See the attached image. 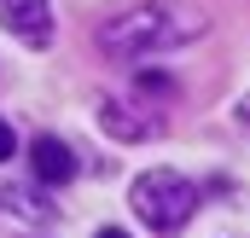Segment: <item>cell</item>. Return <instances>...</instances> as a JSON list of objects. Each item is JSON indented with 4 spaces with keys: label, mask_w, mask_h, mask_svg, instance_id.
Segmentation results:
<instances>
[{
    "label": "cell",
    "mask_w": 250,
    "mask_h": 238,
    "mask_svg": "<svg viewBox=\"0 0 250 238\" xmlns=\"http://www.w3.org/2000/svg\"><path fill=\"white\" fill-rule=\"evenodd\" d=\"M198 35H204V18L187 6H163V0H134V6H117L99 18V53L123 64L169 53V47L198 41Z\"/></svg>",
    "instance_id": "1"
},
{
    "label": "cell",
    "mask_w": 250,
    "mask_h": 238,
    "mask_svg": "<svg viewBox=\"0 0 250 238\" xmlns=\"http://www.w3.org/2000/svg\"><path fill=\"white\" fill-rule=\"evenodd\" d=\"M128 203H134V215L151 233H181L192 215H198V186L187 175H175V169H151V175L134 180Z\"/></svg>",
    "instance_id": "2"
},
{
    "label": "cell",
    "mask_w": 250,
    "mask_h": 238,
    "mask_svg": "<svg viewBox=\"0 0 250 238\" xmlns=\"http://www.w3.org/2000/svg\"><path fill=\"white\" fill-rule=\"evenodd\" d=\"M99 128H105L111 139H151V134H163V111L111 93V99H99Z\"/></svg>",
    "instance_id": "3"
},
{
    "label": "cell",
    "mask_w": 250,
    "mask_h": 238,
    "mask_svg": "<svg viewBox=\"0 0 250 238\" xmlns=\"http://www.w3.org/2000/svg\"><path fill=\"white\" fill-rule=\"evenodd\" d=\"M29 175L41 180V186H64V180H76V151L53 139V134H41V139H29Z\"/></svg>",
    "instance_id": "4"
},
{
    "label": "cell",
    "mask_w": 250,
    "mask_h": 238,
    "mask_svg": "<svg viewBox=\"0 0 250 238\" xmlns=\"http://www.w3.org/2000/svg\"><path fill=\"white\" fill-rule=\"evenodd\" d=\"M6 29L23 41V47H47L53 41V12H47V0H6Z\"/></svg>",
    "instance_id": "5"
},
{
    "label": "cell",
    "mask_w": 250,
    "mask_h": 238,
    "mask_svg": "<svg viewBox=\"0 0 250 238\" xmlns=\"http://www.w3.org/2000/svg\"><path fill=\"white\" fill-rule=\"evenodd\" d=\"M0 215H12V221H29V227H53V221H59V209H53L47 198L23 192V186H0Z\"/></svg>",
    "instance_id": "6"
},
{
    "label": "cell",
    "mask_w": 250,
    "mask_h": 238,
    "mask_svg": "<svg viewBox=\"0 0 250 238\" xmlns=\"http://www.w3.org/2000/svg\"><path fill=\"white\" fill-rule=\"evenodd\" d=\"M140 87H146V93H175V81H169V76H157V70H146V76H140Z\"/></svg>",
    "instance_id": "7"
},
{
    "label": "cell",
    "mask_w": 250,
    "mask_h": 238,
    "mask_svg": "<svg viewBox=\"0 0 250 238\" xmlns=\"http://www.w3.org/2000/svg\"><path fill=\"white\" fill-rule=\"evenodd\" d=\"M12 151H18V139H12V128H6V122H0V163H6V157H12Z\"/></svg>",
    "instance_id": "8"
},
{
    "label": "cell",
    "mask_w": 250,
    "mask_h": 238,
    "mask_svg": "<svg viewBox=\"0 0 250 238\" xmlns=\"http://www.w3.org/2000/svg\"><path fill=\"white\" fill-rule=\"evenodd\" d=\"M99 238H128V233H123V227H105V233H99Z\"/></svg>",
    "instance_id": "9"
},
{
    "label": "cell",
    "mask_w": 250,
    "mask_h": 238,
    "mask_svg": "<svg viewBox=\"0 0 250 238\" xmlns=\"http://www.w3.org/2000/svg\"><path fill=\"white\" fill-rule=\"evenodd\" d=\"M239 122H245V128H250V99H245V111H239Z\"/></svg>",
    "instance_id": "10"
}]
</instances>
